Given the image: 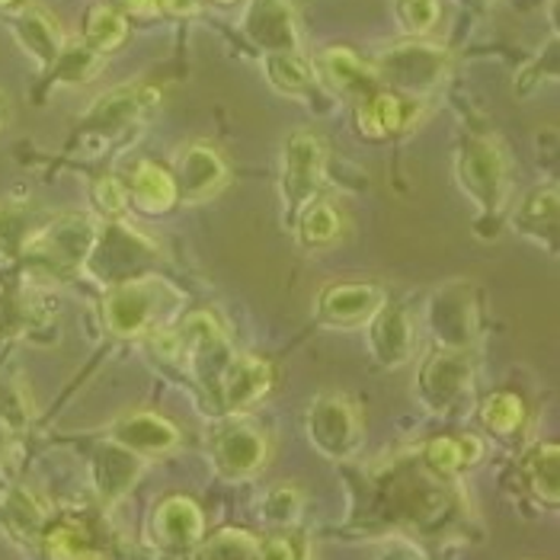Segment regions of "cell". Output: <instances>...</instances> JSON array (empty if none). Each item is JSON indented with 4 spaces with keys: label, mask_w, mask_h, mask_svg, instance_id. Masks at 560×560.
<instances>
[{
    "label": "cell",
    "mask_w": 560,
    "mask_h": 560,
    "mask_svg": "<svg viewBox=\"0 0 560 560\" xmlns=\"http://www.w3.org/2000/svg\"><path fill=\"white\" fill-rule=\"evenodd\" d=\"M183 295L158 276H131L116 282L103 299V320L116 337H141L164 327Z\"/></svg>",
    "instance_id": "obj_1"
},
{
    "label": "cell",
    "mask_w": 560,
    "mask_h": 560,
    "mask_svg": "<svg viewBox=\"0 0 560 560\" xmlns=\"http://www.w3.org/2000/svg\"><path fill=\"white\" fill-rule=\"evenodd\" d=\"M244 30L266 51H295L299 48L295 13L285 0H254V7L247 10Z\"/></svg>",
    "instance_id": "obj_18"
},
{
    "label": "cell",
    "mask_w": 560,
    "mask_h": 560,
    "mask_svg": "<svg viewBox=\"0 0 560 560\" xmlns=\"http://www.w3.org/2000/svg\"><path fill=\"white\" fill-rule=\"evenodd\" d=\"M215 3H234V0H215Z\"/></svg>",
    "instance_id": "obj_45"
},
{
    "label": "cell",
    "mask_w": 560,
    "mask_h": 560,
    "mask_svg": "<svg viewBox=\"0 0 560 560\" xmlns=\"http://www.w3.org/2000/svg\"><path fill=\"white\" fill-rule=\"evenodd\" d=\"M272 388V369L257 355H234L221 378V413H247Z\"/></svg>",
    "instance_id": "obj_16"
},
{
    "label": "cell",
    "mask_w": 560,
    "mask_h": 560,
    "mask_svg": "<svg viewBox=\"0 0 560 560\" xmlns=\"http://www.w3.org/2000/svg\"><path fill=\"white\" fill-rule=\"evenodd\" d=\"M324 161H327V148L314 131L299 129L289 135L282 148V179H279L282 212L289 218V224H295L304 206L317 199L320 183H324Z\"/></svg>",
    "instance_id": "obj_6"
},
{
    "label": "cell",
    "mask_w": 560,
    "mask_h": 560,
    "mask_svg": "<svg viewBox=\"0 0 560 560\" xmlns=\"http://www.w3.org/2000/svg\"><path fill=\"white\" fill-rule=\"evenodd\" d=\"M304 423L311 445L330 462L352 458L362 445V413L346 394H334V390L317 394L307 407Z\"/></svg>",
    "instance_id": "obj_5"
},
{
    "label": "cell",
    "mask_w": 560,
    "mask_h": 560,
    "mask_svg": "<svg viewBox=\"0 0 560 560\" xmlns=\"http://www.w3.org/2000/svg\"><path fill=\"white\" fill-rule=\"evenodd\" d=\"M382 560H423V555L417 548H410V545H394Z\"/></svg>",
    "instance_id": "obj_41"
},
{
    "label": "cell",
    "mask_w": 560,
    "mask_h": 560,
    "mask_svg": "<svg viewBox=\"0 0 560 560\" xmlns=\"http://www.w3.org/2000/svg\"><path fill=\"white\" fill-rule=\"evenodd\" d=\"M417 119V103L413 96H400V93H372L365 96V103L359 106V129L369 138H385L394 131H404Z\"/></svg>",
    "instance_id": "obj_21"
},
{
    "label": "cell",
    "mask_w": 560,
    "mask_h": 560,
    "mask_svg": "<svg viewBox=\"0 0 560 560\" xmlns=\"http://www.w3.org/2000/svg\"><path fill=\"white\" fill-rule=\"evenodd\" d=\"M375 74H382L388 84L404 90L407 96L423 93L442 78V51L430 45H400L385 55Z\"/></svg>",
    "instance_id": "obj_15"
},
{
    "label": "cell",
    "mask_w": 560,
    "mask_h": 560,
    "mask_svg": "<svg viewBox=\"0 0 560 560\" xmlns=\"http://www.w3.org/2000/svg\"><path fill=\"white\" fill-rule=\"evenodd\" d=\"M209 458L224 480H250L269 462V435L244 413H224L209 432Z\"/></svg>",
    "instance_id": "obj_4"
},
{
    "label": "cell",
    "mask_w": 560,
    "mask_h": 560,
    "mask_svg": "<svg viewBox=\"0 0 560 560\" xmlns=\"http://www.w3.org/2000/svg\"><path fill=\"white\" fill-rule=\"evenodd\" d=\"M158 103H161V93L154 86H119L106 93L103 100H96L86 122L103 135H116V131L129 129L131 122H138L144 113H151Z\"/></svg>",
    "instance_id": "obj_17"
},
{
    "label": "cell",
    "mask_w": 560,
    "mask_h": 560,
    "mask_svg": "<svg viewBox=\"0 0 560 560\" xmlns=\"http://www.w3.org/2000/svg\"><path fill=\"white\" fill-rule=\"evenodd\" d=\"M558 462L560 448L555 442H545V445H535L525 458H522V475L528 480L532 493L548 503V506H558L560 500V480H558Z\"/></svg>",
    "instance_id": "obj_26"
},
{
    "label": "cell",
    "mask_w": 560,
    "mask_h": 560,
    "mask_svg": "<svg viewBox=\"0 0 560 560\" xmlns=\"http://www.w3.org/2000/svg\"><path fill=\"white\" fill-rule=\"evenodd\" d=\"M458 179L477 206H483L487 212H497L510 192V173H506V158L500 144L490 138L468 141L458 154Z\"/></svg>",
    "instance_id": "obj_7"
},
{
    "label": "cell",
    "mask_w": 560,
    "mask_h": 560,
    "mask_svg": "<svg viewBox=\"0 0 560 560\" xmlns=\"http://www.w3.org/2000/svg\"><path fill=\"white\" fill-rule=\"evenodd\" d=\"M513 224L535 244L555 250L558 247V186H541L528 192L518 202Z\"/></svg>",
    "instance_id": "obj_20"
},
{
    "label": "cell",
    "mask_w": 560,
    "mask_h": 560,
    "mask_svg": "<svg viewBox=\"0 0 560 560\" xmlns=\"http://www.w3.org/2000/svg\"><path fill=\"white\" fill-rule=\"evenodd\" d=\"M23 0H0V10H13V7H20Z\"/></svg>",
    "instance_id": "obj_43"
},
{
    "label": "cell",
    "mask_w": 560,
    "mask_h": 560,
    "mask_svg": "<svg viewBox=\"0 0 560 560\" xmlns=\"http://www.w3.org/2000/svg\"><path fill=\"white\" fill-rule=\"evenodd\" d=\"M400 20L417 36L430 33L439 23V0H400Z\"/></svg>",
    "instance_id": "obj_39"
},
{
    "label": "cell",
    "mask_w": 560,
    "mask_h": 560,
    "mask_svg": "<svg viewBox=\"0 0 560 560\" xmlns=\"http://www.w3.org/2000/svg\"><path fill=\"white\" fill-rule=\"evenodd\" d=\"M13 33H16L20 45H23L43 68H51V65L58 61L61 48H65V39H61L58 23H55L45 10H39V7L23 10V13L16 16V23H13Z\"/></svg>",
    "instance_id": "obj_23"
},
{
    "label": "cell",
    "mask_w": 560,
    "mask_h": 560,
    "mask_svg": "<svg viewBox=\"0 0 560 560\" xmlns=\"http://www.w3.org/2000/svg\"><path fill=\"white\" fill-rule=\"evenodd\" d=\"M259 560H311L304 535L282 528L269 538H259Z\"/></svg>",
    "instance_id": "obj_37"
},
{
    "label": "cell",
    "mask_w": 560,
    "mask_h": 560,
    "mask_svg": "<svg viewBox=\"0 0 560 560\" xmlns=\"http://www.w3.org/2000/svg\"><path fill=\"white\" fill-rule=\"evenodd\" d=\"M304 497L299 487L292 483H282V487H272L262 503H259V518L272 528H292L299 518H302Z\"/></svg>",
    "instance_id": "obj_36"
},
{
    "label": "cell",
    "mask_w": 560,
    "mask_h": 560,
    "mask_svg": "<svg viewBox=\"0 0 560 560\" xmlns=\"http://www.w3.org/2000/svg\"><path fill=\"white\" fill-rule=\"evenodd\" d=\"M3 518H7V528H10L13 535H20V538H26V541L43 538L45 513L43 506L36 503L33 493L13 490V493L7 497V503H3Z\"/></svg>",
    "instance_id": "obj_33"
},
{
    "label": "cell",
    "mask_w": 560,
    "mask_h": 560,
    "mask_svg": "<svg viewBox=\"0 0 560 560\" xmlns=\"http://www.w3.org/2000/svg\"><path fill=\"white\" fill-rule=\"evenodd\" d=\"M144 468V458H138L135 452L116 445L113 439L100 442L93 458H90V477H93V490L106 506L122 503L131 493V487L138 483Z\"/></svg>",
    "instance_id": "obj_14"
},
{
    "label": "cell",
    "mask_w": 560,
    "mask_h": 560,
    "mask_svg": "<svg viewBox=\"0 0 560 560\" xmlns=\"http://www.w3.org/2000/svg\"><path fill=\"white\" fill-rule=\"evenodd\" d=\"M154 244L138 237L126 224H119V218H113L103 231H96L93 250L86 257V269L100 279H116L126 282L131 279V269H138V262L144 257H154Z\"/></svg>",
    "instance_id": "obj_9"
},
{
    "label": "cell",
    "mask_w": 560,
    "mask_h": 560,
    "mask_svg": "<svg viewBox=\"0 0 560 560\" xmlns=\"http://www.w3.org/2000/svg\"><path fill=\"white\" fill-rule=\"evenodd\" d=\"M423 462L430 465L432 471L445 477H455L458 471H468L475 468L483 455V442L475 439V435H439V439H430L423 445Z\"/></svg>",
    "instance_id": "obj_25"
},
{
    "label": "cell",
    "mask_w": 560,
    "mask_h": 560,
    "mask_svg": "<svg viewBox=\"0 0 560 560\" xmlns=\"http://www.w3.org/2000/svg\"><path fill=\"white\" fill-rule=\"evenodd\" d=\"M106 439H113L116 445L135 452L138 458H161L171 455L179 445V430L173 427L167 417L151 413V410H135V413H122L109 423Z\"/></svg>",
    "instance_id": "obj_12"
},
{
    "label": "cell",
    "mask_w": 560,
    "mask_h": 560,
    "mask_svg": "<svg viewBox=\"0 0 560 560\" xmlns=\"http://www.w3.org/2000/svg\"><path fill=\"white\" fill-rule=\"evenodd\" d=\"M129 202H135L144 215H164V212H171L173 206L179 202L176 199L173 173L164 171L154 161H141L135 167V173H131Z\"/></svg>",
    "instance_id": "obj_22"
},
{
    "label": "cell",
    "mask_w": 560,
    "mask_h": 560,
    "mask_svg": "<svg viewBox=\"0 0 560 560\" xmlns=\"http://www.w3.org/2000/svg\"><path fill=\"white\" fill-rule=\"evenodd\" d=\"M129 39V20L122 10H116L113 3H100L86 13L84 26V43L100 51V55H109L116 48H122V43Z\"/></svg>",
    "instance_id": "obj_28"
},
{
    "label": "cell",
    "mask_w": 560,
    "mask_h": 560,
    "mask_svg": "<svg viewBox=\"0 0 560 560\" xmlns=\"http://www.w3.org/2000/svg\"><path fill=\"white\" fill-rule=\"evenodd\" d=\"M369 343L385 369L404 365L413 355V324L407 311L397 304H382V311L369 320Z\"/></svg>",
    "instance_id": "obj_19"
},
{
    "label": "cell",
    "mask_w": 560,
    "mask_h": 560,
    "mask_svg": "<svg viewBox=\"0 0 560 560\" xmlns=\"http://www.w3.org/2000/svg\"><path fill=\"white\" fill-rule=\"evenodd\" d=\"M320 68L327 74V81L343 90V93H352V90H372L375 84V68H369L355 51L349 48H327L320 55Z\"/></svg>",
    "instance_id": "obj_29"
},
{
    "label": "cell",
    "mask_w": 560,
    "mask_h": 560,
    "mask_svg": "<svg viewBox=\"0 0 560 560\" xmlns=\"http://www.w3.org/2000/svg\"><path fill=\"white\" fill-rule=\"evenodd\" d=\"M343 228L346 221L337 212V206H330L324 199H314L311 206H304L302 215L295 218V231H299L302 244L304 247H314V250L337 244L343 237Z\"/></svg>",
    "instance_id": "obj_27"
},
{
    "label": "cell",
    "mask_w": 560,
    "mask_h": 560,
    "mask_svg": "<svg viewBox=\"0 0 560 560\" xmlns=\"http://www.w3.org/2000/svg\"><path fill=\"white\" fill-rule=\"evenodd\" d=\"M93 202H96V209L106 218H119L131 206L129 189H126L116 176L96 179V186H93Z\"/></svg>",
    "instance_id": "obj_38"
},
{
    "label": "cell",
    "mask_w": 560,
    "mask_h": 560,
    "mask_svg": "<svg viewBox=\"0 0 560 560\" xmlns=\"http://www.w3.org/2000/svg\"><path fill=\"white\" fill-rule=\"evenodd\" d=\"M3 119H7V103H3V96H0V126H3Z\"/></svg>",
    "instance_id": "obj_44"
},
{
    "label": "cell",
    "mask_w": 560,
    "mask_h": 560,
    "mask_svg": "<svg viewBox=\"0 0 560 560\" xmlns=\"http://www.w3.org/2000/svg\"><path fill=\"white\" fill-rule=\"evenodd\" d=\"M432 334L442 343V349L452 352H465L471 340H475V314H471V302L465 299H435L432 304Z\"/></svg>",
    "instance_id": "obj_24"
},
{
    "label": "cell",
    "mask_w": 560,
    "mask_h": 560,
    "mask_svg": "<svg viewBox=\"0 0 560 560\" xmlns=\"http://www.w3.org/2000/svg\"><path fill=\"white\" fill-rule=\"evenodd\" d=\"M471 388V365L462 352L439 349L420 372V400L432 413H448Z\"/></svg>",
    "instance_id": "obj_13"
},
{
    "label": "cell",
    "mask_w": 560,
    "mask_h": 560,
    "mask_svg": "<svg viewBox=\"0 0 560 560\" xmlns=\"http://www.w3.org/2000/svg\"><path fill=\"white\" fill-rule=\"evenodd\" d=\"M7 455H10V427H7V420L0 417V471H3V465H7Z\"/></svg>",
    "instance_id": "obj_42"
},
{
    "label": "cell",
    "mask_w": 560,
    "mask_h": 560,
    "mask_svg": "<svg viewBox=\"0 0 560 560\" xmlns=\"http://www.w3.org/2000/svg\"><path fill=\"white\" fill-rule=\"evenodd\" d=\"M480 420L483 427L500 435V439H513L516 432H522L525 420H528V410L522 404V397L513 390H500V394H490L480 407Z\"/></svg>",
    "instance_id": "obj_31"
},
{
    "label": "cell",
    "mask_w": 560,
    "mask_h": 560,
    "mask_svg": "<svg viewBox=\"0 0 560 560\" xmlns=\"http://www.w3.org/2000/svg\"><path fill=\"white\" fill-rule=\"evenodd\" d=\"M116 10H122V13H135V16H154V13H161V10H189L186 7V0H109Z\"/></svg>",
    "instance_id": "obj_40"
},
{
    "label": "cell",
    "mask_w": 560,
    "mask_h": 560,
    "mask_svg": "<svg viewBox=\"0 0 560 560\" xmlns=\"http://www.w3.org/2000/svg\"><path fill=\"white\" fill-rule=\"evenodd\" d=\"M39 231V221L23 206H0V254L23 257L26 241Z\"/></svg>",
    "instance_id": "obj_35"
},
{
    "label": "cell",
    "mask_w": 560,
    "mask_h": 560,
    "mask_svg": "<svg viewBox=\"0 0 560 560\" xmlns=\"http://www.w3.org/2000/svg\"><path fill=\"white\" fill-rule=\"evenodd\" d=\"M148 538L161 555H192L196 545L206 538V516L199 510V503L192 497L173 493L164 497L148 522Z\"/></svg>",
    "instance_id": "obj_8"
},
{
    "label": "cell",
    "mask_w": 560,
    "mask_h": 560,
    "mask_svg": "<svg viewBox=\"0 0 560 560\" xmlns=\"http://www.w3.org/2000/svg\"><path fill=\"white\" fill-rule=\"evenodd\" d=\"M176 337H179V359L186 362L192 382L206 394L212 410L221 413V378H224L231 359L237 355L234 346L224 337L221 324L206 311L189 314Z\"/></svg>",
    "instance_id": "obj_2"
},
{
    "label": "cell",
    "mask_w": 560,
    "mask_h": 560,
    "mask_svg": "<svg viewBox=\"0 0 560 560\" xmlns=\"http://www.w3.org/2000/svg\"><path fill=\"white\" fill-rule=\"evenodd\" d=\"M385 304V292L372 282H337L317 295V320L327 327H365Z\"/></svg>",
    "instance_id": "obj_11"
},
{
    "label": "cell",
    "mask_w": 560,
    "mask_h": 560,
    "mask_svg": "<svg viewBox=\"0 0 560 560\" xmlns=\"http://www.w3.org/2000/svg\"><path fill=\"white\" fill-rule=\"evenodd\" d=\"M192 560H259V538L247 528H218L196 545Z\"/></svg>",
    "instance_id": "obj_30"
},
{
    "label": "cell",
    "mask_w": 560,
    "mask_h": 560,
    "mask_svg": "<svg viewBox=\"0 0 560 560\" xmlns=\"http://www.w3.org/2000/svg\"><path fill=\"white\" fill-rule=\"evenodd\" d=\"M173 183H176V199L179 202H186V206L206 202V199H212L218 189L228 183V164L218 154L215 144H209V141H189L176 154Z\"/></svg>",
    "instance_id": "obj_10"
},
{
    "label": "cell",
    "mask_w": 560,
    "mask_h": 560,
    "mask_svg": "<svg viewBox=\"0 0 560 560\" xmlns=\"http://www.w3.org/2000/svg\"><path fill=\"white\" fill-rule=\"evenodd\" d=\"M266 74L276 84V90L292 93V96L311 90V84H314V71L295 51H269L266 55Z\"/></svg>",
    "instance_id": "obj_32"
},
{
    "label": "cell",
    "mask_w": 560,
    "mask_h": 560,
    "mask_svg": "<svg viewBox=\"0 0 560 560\" xmlns=\"http://www.w3.org/2000/svg\"><path fill=\"white\" fill-rule=\"evenodd\" d=\"M100 68H103V55L93 51L86 43L61 48L58 61L51 65L55 81H61V84H86L100 74Z\"/></svg>",
    "instance_id": "obj_34"
},
{
    "label": "cell",
    "mask_w": 560,
    "mask_h": 560,
    "mask_svg": "<svg viewBox=\"0 0 560 560\" xmlns=\"http://www.w3.org/2000/svg\"><path fill=\"white\" fill-rule=\"evenodd\" d=\"M96 231L100 228L86 215H61L55 221H45V224H39V231L26 241L23 259L43 272L71 276L90 257Z\"/></svg>",
    "instance_id": "obj_3"
}]
</instances>
